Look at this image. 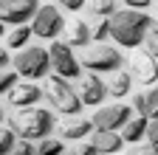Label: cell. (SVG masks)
<instances>
[{"label":"cell","mask_w":158,"mask_h":155,"mask_svg":"<svg viewBox=\"0 0 158 155\" xmlns=\"http://www.w3.org/2000/svg\"><path fill=\"white\" fill-rule=\"evenodd\" d=\"M150 31H152V17L147 11L124 9V11H116L110 17V40H116L122 48L144 45Z\"/></svg>","instance_id":"1"},{"label":"cell","mask_w":158,"mask_h":155,"mask_svg":"<svg viewBox=\"0 0 158 155\" xmlns=\"http://www.w3.org/2000/svg\"><path fill=\"white\" fill-rule=\"evenodd\" d=\"M9 127L20 135V141H37L40 144V141L51 138L56 119L45 107H26V110H14L9 116Z\"/></svg>","instance_id":"2"},{"label":"cell","mask_w":158,"mask_h":155,"mask_svg":"<svg viewBox=\"0 0 158 155\" xmlns=\"http://www.w3.org/2000/svg\"><path fill=\"white\" fill-rule=\"evenodd\" d=\"M43 90H45L48 104L56 113L79 119V113H82V96H79V90H73V85L68 79H62V76H48V82H45Z\"/></svg>","instance_id":"3"},{"label":"cell","mask_w":158,"mask_h":155,"mask_svg":"<svg viewBox=\"0 0 158 155\" xmlns=\"http://www.w3.org/2000/svg\"><path fill=\"white\" fill-rule=\"evenodd\" d=\"M14 71L23 76L26 82H37V79H45L51 68V51L43 45H28L23 51H17L14 56Z\"/></svg>","instance_id":"4"},{"label":"cell","mask_w":158,"mask_h":155,"mask_svg":"<svg viewBox=\"0 0 158 155\" xmlns=\"http://www.w3.org/2000/svg\"><path fill=\"white\" fill-rule=\"evenodd\" d=\"M79 62H82V68H88L90 73H118L122 65H124V56L113 45H90V48L82 51Z\"/></svg>","instance_id":"5"},{"label":"cell","mask_w":158,"mask_h":155,"mask_svg":"<svg viewBox=\"0 0 158 155\" xmlns=\"http://www.w3.org/2000/svg\"><path fill=\"white\" fill-rule=\"evenodd\" d=\"M51 68H54V76H62V79H82V62L73 56V48L62 40H54L51 43Z\"/></svg>","instance_id":"6"},{"label":"cell","mask_w":158,"mask_h":155,"mask_svg":"<svg viewBox=\"0 0 158 155\" xmlns=\"http://www.w3.org/2000/svg\"><path fill=\"white\" fill-rule=\"evenodd\" d=\"M31 28H34V37H40V40H56L59 34L65 31V17L62 11H59L56 6L51 3H43V9L37 11V17L31 20Z\"/></svg>","instance_id":"7"},{"label":"cell","mask_w":158,"mask_h":155,"mask_svg":"<svg viewBox=\"0 0 158 155\" xmlns=\"http://www.w3.org/2000/svg\"><path fill=\"white\" fill-rule=\"evenodd\" d=\"M43 9L40 0H0V20L3 26H26V20H34Z\"/></svg>","instance_id":"8"},{"label":"cell","mask_w":158,"mask_h":155,"mask_svg":"<svg viewBox=\"0 0 158 155\" xmlns=\"http://www.w3.org/2000/svg\"><path fill=\"white\" fill-rule=\"evenodd\" d=\"M133 107H127V104H107V107H99L96 113H93V127L96 130H110V133H116V130H124L127 127V121L133 119Z\"/></svg>","instance_id":"9"},{"label":"cell","mask_w":158,"mask_h":155,"mask_svg":"<svg viewBox=\"0 0 158 155\" xmlns=\"http://www.w3.org/2000/svg\"><path fill=\"white\" fill-rule=\"evenodd\" d=\"M79 96H82V104L96 107V104H102L110 96V90H107V85L102 79H99V73H85L82 79H79Z\"/></svg>","instance_id":"10"},{"label":"cell","mask_w":158,"mask_h":155,"mask_svg":"<svg viewBox=\"0 0 158 155\" xmlns=\"http://www.w3.org/2000/svg\"><path fill=\"white\" fill-rule=\"evenodd\" d=\"M45 96V90L40 88L37 82H20L9 96H6V102L17 110H26V107H37V102Z\"/></svg>","instance_id":"11"},{"label":"cell","mask_w":158,"mask_h":155,"mask_svg":"<svg viewBox=\"0 0 158 155\" xmlns=\"http://www.w3.org/2000/svg\"><path fill=\"white\" fill-rule=\"evenodd\" d=\"M130 71H133V79H138L141 85H155L158 82V65L150 54H133L130 59Z\"/></svg>","instance_id":"12"},{"label":"cell","mask_w":158,"mask_h":155,"mask_svg":"<svg viewBox=\"0 0 158 155\" xmlns=\"http://www.w3.org/2000/svg\"><path fill=\"white\" fill-rule=\"evenodd\" d=\"M90 144L96 149H102L105 155H118V152H122L124 138L118 133H110V130H93L90 133Z\"/></svg>","instance_id":"13"},{"label":"cell","mask_w":158,"mask_h":155,"mask_svg":"<svg viewBox=\"0 0 158 155\" xmlns=\"http://www.w3.org/2000/svg\"><path fill=\"white\" fill-rule=\"evenodd\" d=\"M65 43L71 48H90L88 43H93V31H90V23L88 20H73L68 26V37Z\"/></svg>","instance_id":"14"},{"label":"cell","mask_w":158,"mask_h":155,"mask_svg":"<svg viewBox=\"0 0 158 155\" xmlns=\"http://www.w3.org/2000/svg\"><path fill=\"white\" fill-rule=\"evenodd\" d=\"M93 133V121L88 119H73V121H65L62 130H59V135H62L65 141H79V138H85V135Z\"/></svg>","instance_id":"15"},{"label":"cell","mask_w":158,"mask_h":155,"mask_svg":"<svg viewBox=\"0 0 158 155\" xmlns=\"http://www.w3.org/2000/svg\"><path fill=\"white\" fill-rule=\"evenodd\" d=\"M147 130H150L147 116H135V119H130L127 127L122 130V138H124L127 144H138L141 138H147Z\"/></svg>","instance_id":"16"},{"label":"cell","mask_w":158,"mask_h":155,"mask_svg":"<svg viewBox=\"0 0 158 155\" xmlns=\"http://www.w3.org/2000/svg\"><path fill=\"white\" fill-rule=\"evenodd\" d=\"M130 85H133V73H127V71H118V73H113V76H110L107 90H110V96L122 99V96H127V93H130Z\"/></svg>","instance_id":"17"},{"label":"cell","mask_w":158,"mask_h":155,"mask_svg":"<svg viewBox=\"0 0 158 155\" xmlns=\"http://www.w3.org/2000/svg\"><path fill=\"white\" fill-rule=\"evenodd\" d=\"M31 37H34V28H31V26H17V28H11V31L6 34V48L23 51Z\"/></svg>","instance_id":"18"},{"label":"cell","mask_w":158,"mask_h":155,"mask_svg":"<svg viewBox=\"0 0 158 155\" xmlns=\"http://www.w3.org/2000/svg\"><path fill=\"white\" fill-rule=\"evenodd\" d=\"M116 3H118V0H90L88 11L93 17H113L116 14Z\"/></svg>","instance_id":"19"},{"label":"cell","mask_w":158,"mask_h":155,"mask_svg":"<svg viewBox=\"0 0 158 155\" xmlns=\"http://www.w3.org/2000/svg\"><path fill=\"white\" fill-rule=\"evenodd\" d=\"M90 31H93V43L102 45L110 37V17H96V20L90 23Z\"/></svg>","instance_id":"20"},{"label":"cell","mask_w":158,"mask_h":155,"mask_svg":"<svg viewBox=\"0 0 158 155\" xmlns=\"http://www.w3.org/2000/svg\"><path fill=\"white\" fill-rule=\"evenodd\" d=\"M37 155H65V144L62 138H45L37 144Z\"/></svg>","instance_id":"21"},{"label":"cell","mask_w":158,"mask_h":155,"mask_svg":"<svg viewBox=\"0 0 158 155\" xmlns=\"http://www.w3.org/2000/svg\"><path fill=\"white\" fill-rule=\"evenodd\" d=\"M17 133L11 127H3V133H0V155H11L17 149Z\"/></svg>","instance_id":"22"},{"label":"cell","mask_w":158,"mask_h":155,"mask_svg":"<svg viewBox=\"0 0 158 155\" xmlns=\"http://www.w3.org/2000/svg\"><path fill=\"white\" fill-rule=\"evenodd\" d=\"M20 79H23V76H20L14 68H6V71H3V76H0V90H3V96H9V93L20 85Z\"/></svg>","instance_id":"23"},{"label":"cell","mask_w":158,"mask_h":155,"mask_svg":"<svg viewBox=\"0 0 158 155\" xmlns=\"http://www.w3.org/2000/svg\"><path fill=\"white\" fill-rule=\"evenodd\" d=\"M144 54H150L152 59H158V28H152L150 34H147V40H144Z\"/></svg>","instance_id":"24"},{"label":"cell","mask_w":158,"mask_h":155,"mask_svg":"<svg viewBox=\"0 0 158 155\" xmlns=\"http://www.w3.org/2000/svg\"><path fill=\"white\" fill-rule=\"evenodd\" d=\"M133 110L138 116H150V104H147V93H135L133 96Z\"/></svg>","instance_id":"25"},{"label":"cell","mask_w":158,"mask_h":155,"mask_svg":"<svg viewBox=\"0 0 158 155\" xmlns=\"http://www.w3.org/2000/svg\"><path fill=\"white\" fill-rule=\"evenodd\" d=\"M147 104H150V116L158 119V88H150L147 90Z\"/></svg>","instance_id":"26"},{"label":"cell","mask_w":158,"mask_h":155,"mask_svg":"<svg viewBox=\"0 0 158 155\" xmlns=\"http://www.w3.org/2000/svg\"><path fill=\"white\" fill-rule=\"evenodd\" d=\"M90 3V0H59V6L68 9V11H79V9H85Z\"/></svg>","instance_id":"27"},{"label":"cell","mask_w":158,"mask_h":155,"mask_svg":"<svg viewBox=\"0 0 158 155\" xmlns=\"http://www.w3.org/2000/svg\"><path fill=\"white\" fill-rule=\"evenodd\" d=\"M122 3H124L127 9H135V11H147V9L152 6V0H122Z\"/></svg>","instance_id":"28"},{"label":"cell","mask_w":158,"mask_h":155,"mask_svg":"<svg viewBox=\"0 0 158 155\" xmlns=\"http://www.w3.org/2000/svg\"><path fill=\"white\" fill-rule=\"evenodd\" d=\"M73 155H105V152L96 149L93 144H79V147H73Z\"/></svg>","instance_id":"29"},{"label":"cell","mask_w":158,"mask_h":155,"mask_svg":"<svg viewBox=\"0 0 158 155\" xmlns=\"http://www.w3.org/2000/svg\"><path fill=\"white\" fill-rule=\"evenodd\" d=\"M14 152H17V155H37V144H34V141H20Z\"/></svg>","instance_id":"30"},{"label":"cell","mask_w":158,"mask_h":155,"mask_svg":"<svg viewBox=\"0 0 158 155\" xmlns=\"http://www.w3.org/2000/svg\"><path fill=\"white\" fill-rule=\"evenodd\" d=\"M147 144H158V119H150V130H147Z\"/></svg>","instance_id":"31"},{"label":"cell","mask_w":158,"mask_h":155,"mask_svg":"<svg viewBox=\"0 0 158 155\" xmlns=\"http://www.w3.org/2000/svg\"><path fill=\"white\" fill-rule=\"evenodd\" d=\"M141 152L144 155H158V144H147V147H141Z\"/></svg>","instance_id":"32"},{"label":"cell","mask_w":158,"mask_h":155,"mask_svg":"<svg viewBox=\"0 0 158 155\" xmlns=\"http://www.w3.org/2000/svg\"><path fill=\"white\" fill-rule=\"evenodd\" d=\"M118 155H144L141 149H133V152H118Z\"/></svg>","instance_id":"33"},{"label":"cell","mask_w":158,"mask_h":155,"mask_svg":"<svg viewBox=\"0 0 158 155\" xmlns=\"http://www.w3.org/2000/svg\"><path fill=\"white\" fill-rule=\"evenodd\" d=\"M155 28H158V20H155Z\"/></svg>","instance_id":"34"},{"label":"cell","mask_w":158,"mask_h":155,"mask_svg":"<svg viewBox=\"0 0 158 155\" xmlns=\"http://www.w3.org/2000/svg\"><path fill=\"white\" fill-rule=\"evenodd\" d=\"M11 155H17V152H11Z\"/></svg>","instance_id":"35"}]
</instances>
